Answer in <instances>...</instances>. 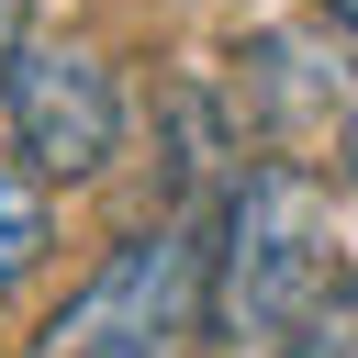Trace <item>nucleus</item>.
<instances>
[{
  "mask_svg": "<svg viewBox=\"0 0 358 358\" xmlns=\"http://www.w3.org/2000/svg\"><path fill=\"white\" fill-rule=\"evenodd\" d=\"M336 291V213L313 168H246L201 246V313L224 347H302V324Z\"/></svg>",
  "mask_w": 358,
  "mask_h": 358,
  "instance_id": "obj_1",
  "label": "nucleus"
},
{
  "mask_svg": "<svg viewBox=\"0 0 358 358\" xmlns=\"http://www.w3.org/2000/svg\"><path fill=\"white\" fill-rule=\"evenodd\" d=\"M201 324V224L123 235L34 336V358H179Z\"/></svg>",
  "mask_w": 358,
  "mask_h": 358,
  "instance_id": "obj_2",
  "label": "nucleus"
},
{
  "mask_svg": "<svg viewBox=\"0 0 358 358\" xmlns=\"http://www.w3.org/2000/svg\"><path fill=\"white\" fill-rule=\"evenodd\" d=\"M0 90H11V134H22V168H34V179H90V168H112V145H123V90H112V67H101L90 45H22Z\"/></svg>",
  "mask_w": 358,
  "mask_h": 358,
  "instance_id": "obj_3",
  "label": "nucleus"
},
{
  "mask_svg": "<svg viewBox=\"0 0 358 358\" xmlns=\"http://www.w3.org/2000/svg\"><path fill=\"white\" fill-rule=\"evenodd\" d=\"M45 235H56V224H45V179H34L22 157H0V302H11L22 280H34Z\"/></svg>",
  "mask_w": 358,
  "mask_h": 358,
  "instance_id": "obj_4",
  "label": "nucleus"
},
{
  "mask_svg": "<svg viewBox=\"0 0 358 358\" xmlns=\"http://www.w3.org/2000/svg\"><path fill=\"white\" fill-rule=\"evenodd\" d=\"M302 347H324V358H358V280H336V291H324V313L302 324Z\"/></svg>",
  "mask_w": 358,
  "mask_h": 358,
  "instance_id": "obj_5",
  "label": "nucleus"
},
{
  "mask_svg": "<svg viewBox=\"0 0 358 358\" xmlns=\"http://www.w3.org/2000/svg\"><path fill=\"white\" fill-rule=\"evenodd\" d=\"M11 56H22V0H0V78H11Z\"/></svg>",
  "mask_w": 358,
  "mask_h": 358,
  "instance_id": "obj_6",
  "label": "nucleus"
},
{
  "mask_svg": "<svg viewBox=\"0 0 358 358\" xmlns=\"http://www.w3.org/2000/svg\"><path fill=\"white\" fill-rule=\"evenodd\" d=\"M324 22H347V34H358V0H324Z\"/></svg>",
  "mask_w": 358,
  "mask_h": 358,
  "instance_id": "obj_7",
  "label": "nucleus"
},
{
  "mask_svg": "<svg viewBox=\"0 0 358 358\" xmlns=\"http://www.w3.org/2000/svg\"><path fill=\"white\" fill-rule=\"evenodd\" d=\"M347 179H358V123H347Z\"/></svg>",
  "mask_w": 358,
  "mask_h": 358,
  "instance_id": "obj_8",
  "label": "nucleus"
}]
</instances>
